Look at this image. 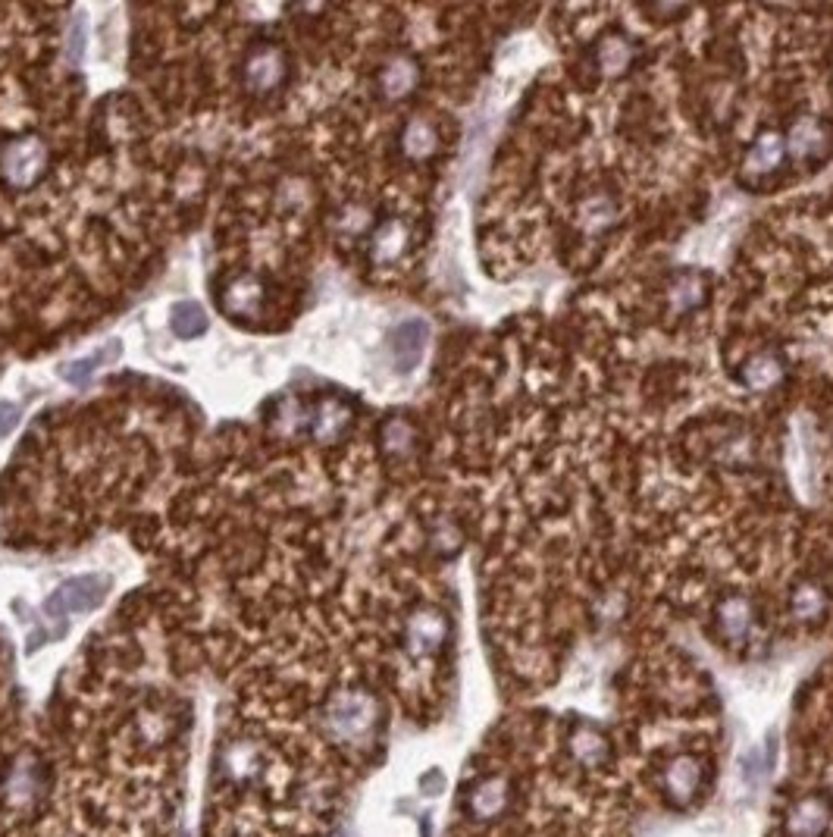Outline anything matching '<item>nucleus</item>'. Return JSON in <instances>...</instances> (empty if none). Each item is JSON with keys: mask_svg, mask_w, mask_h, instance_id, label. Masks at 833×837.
I'll return each instance as SVG.
<instances>
[{"mask_svg": "<svg viewBox=\"0 0 833 837\" xmlns=\"http://www.w3.org/2000/svg\"><path fill=\"white\" fill-rule=\"evenodd\" d=\"M383 725V706L367 687H342L323 706V734L345 750H361Z\"/></svg>", "mask_w": 833, "mask_h": 837, "instance_id": "1", "label": "nucleus"}, {"mask_svg": "<svg viewBox=\"0 0 833 837\" xmlns=\"http://www.w3.org/2000/svg\"><path fill=\"white\" fill-rule=\"evenodd\" d=\"M47 160H51V151L38 132L10 135L0 142V179L7 189L26 192L47 173Z\"/></svg>", "mask_w": 833, "mask_h": 837, "instance_id": "2", "label": "nucleus"}, {"mask_svg": "<svg viewBox=\"0 0 833 837\" xmlns=\"http://www.w3.org/2000/svg\"><path fill=\"white\" fill-rule=\"evenodd\" d=\"M289 82V54L282 44L257 41L242 60V88L254 101H270Z\"/></svg>", "mask_w": 833, "mask_h": 837, "instance_id": "3", "label": "nucleus"}, {"mask_svg": "<svg viewBox=\"0 0 833 837\" xmlns=\"http://www.w3.org/2000/svg\"><path fill=\"white\" fill-rule=\"evenodd\" d=\"M451 637V618L445 609L433 606V602H423V606L411 609V615L404 618V653L411 659H433L439 656L445 643Z\"/></svg>", "mask_w": 833, "mask_h": 837, "instance_id": "4", "label": "nucleus"}, {"mask_svg": "<svg viewBox=\"0 0 833 837\" xmlns=\"http://www.w3.org/2000/svg\"><path fill=\"white\" fill-rule=\"evenodd\" d=\"M783 142H787V154L799 160L802 167H821L833 154V129L818 113H799L783 135Z\"/></svg>", "mask_w": 833, "mask_h": 837, "instance_id": "5", "label": "nucleus"}, {"mask_svg": "<svg viewBox=\"0 0 833 837\" xmlns=\"http://www.w3.org/2000/svg\"><path fill=\"white\" fill-rule=\"evenodd\" d=\"M110 593V577L98 574H82L60 584L51 596H47L44 612L54 618H69V615H85L91 609H98L104 596Z\"/></svg>", "mask_w": 833, "mask_h": 837, "instance_id": "6", "label": "nucleus"}, {"mask_svg": "<svg viewBox=\"0 0 833 837\" xmlns=\"http://www.w3.org/2000/svg\"><path fill=\"white\" fill-rule=\"evenodd\" d=\"M423 82V66L411 51H395L376 69V95L386 104L408 101Z\"/></svg>", "mask_w": 833, "mask_h": 837, "instance_id": "7", "label": "nucleus"}, {"mask_svg": "<svg viewBox=\"0 0 833 837\" xmlns=\"http://www.w3.org/2000/svg\"><path fill=\"white\" fill-rule=\"evenodd\" d=\"M636 60H639V41L624 29H608L592 44V69L608 82L630 76Z\"/></svg>", "mask_w": 833, "mask_h": 837, "instance_id": "8", "label": "nucleus"}, {"mask_svg": "<svg viewBox=\"0 0 833 837\" xmlns=\"http://www.w3.org/2000/svg\"><path fill=\"white\" fill-rule=\"evenodd\" d=\"M711 618H714V631H718V637L733 649L749 646L758 631V615H755L752 599L740 596V593L724 596L718 606H714Z\"/></svg>", "mask_w": 833, "mask_h": 837, "instance_id": "9", "label": "nucleus"}, {"mask_svg": "<svg viewBox=\"0 0 833 837\" xmlns=\"http://www.w3.org/2000/svg\"><path fill=\"white\" fill-rule=\"evenodd\" d=\"M514 800V784L505 775H489L473 781L464 790V812L473 822H495L502 819Z\"/></svg>", "mask_w": 833, "mask_h": 837, "instance_id": "10", "label": "nucleus"}, {"mask_svg": "<svg viewBox=\"0 0 833 837\" xmlns=\"http://www.w3.org/2000/svg\"><path fill=\"white\" fill-rule=\"evenodd\" d=\"M264 301H267V286L260 283V276L238 273L220 292V311L235 323H254L260 311H264Z\"/></svg>", "mask_w": 833, "mask_h": 837, "instance_id": "11", "label": "nucleus"}, {"mask_svg": "<svg viewBox=\"0 0 833 837\" xmlns=\"http://www.w3.org/2000/svg\"><path fill=\"white\" fill-rule=\"evenodd\" d=\"M702 784H705V762L699 756L683 753L664 765L661 790H664V797H668V803L689 806L702 794Z\"/></svg>", "mask_w": 833, "mask_h": 837, "instance_id": "12", "label": "nucleus"}, {"mask_svg": "<svg viewBox=\"0 0 833 837\" xmlns=\"http://www.w3.org/2000/svg\"><path fill=\"white\" fill-rule=\"evenodd\" d=\"M787 160H790V154H787V142H783V132L765 129V132H758V138L746 148L740 173H743V179H768L787 167Z\"/></svg>", "mask_w": 833, "mask_h": 837, "instance_id": "13", "label": "nucleus"}, {"mask_svg": "<svg viewBox=\"0 0 833 837\" xmlns=\"http://www.w3.org/2000/svg\"><path fill=\"white\" fill-rule=\"evenodd\" d=\"M708 276L702 270H677L668 279V289H664V301H668V308L674 317H693L696 311H702L708 305Z\"/></svg>", "mask_w": 833, "mask_h": 837, "instance_id": "14", "label": "nucleus"}, {"mask_svg": "<svg viewBox=\"0 0 833 837\" xmlns=\"http://www.w3.org/2000/svg\"><path fill=\"white\" fill-rule=\"evenodd\" d=\"M351 408L342 399H323L314 408H307V430H311L314 443L320 446H336L339 439L351 430Z\"/></svg>", "mask_w": 833, "mask_h": 837, "instance_id": "15", "label": "nucleus"}, {"mask_svg": "<svg viewBox=\"0 0 833 837\" xmlns=\"http://www.w3.org/2000/svg\"><path fill=\"white\" fill-rule=\"evenodd\" d=\"M830 819H833V803L824 794H808L790 806L783 828H787L790 837H821Z\"/></svg>", "mask_w": 833, "mask_h": 837, "instance_id": "16", "label": "nucleus"}, {"mask_svg": "<svg viewBox=\"0 0 833 837\" xmlns=\"http://www.w3.org/2000/svg\"><path fill=\"white\" fill-rule=\"evenodd\" d=\"M411 248V223L401 217H389L383 223H376V229L370 232V258L379 267H392L398 264Z\"/></svg>", "mask_w": 833, "mask_h": 837, "instance_id": "17", "label": "nucleus"}, {"mask_svg": "<svg viewBox=\"0 0 833 837\" xmlns=\"http://www.w3.org/2000/svg\"><path fill=\"white\" fill-rule=\"evenodd\" d=\"M426 342H430V327H426L423 320H408L392 330L389 345H392V364L398 374H411V370L423 361Z\"/></svg>", "mask_w": 833, "mask_h": 837, "instance_id": "18", "label": "nucleus"}, {"mask_svg": "<svg viewBox=\"0 0 833 837\" xmlns=\"http://www.w3.org/2000/svg\"><path fill=\"white\" fill-rule=\"evenodd\" d=\"M790 615L793 621L805 624V627H818L824 624L827 612H830V593L824 584H818V580H799V584H793L790 590Z\"/></svg>", "mask_w": 833, "mask_h": 837, "instance_id": "19", "label": "nucleus"}, {"mask_svg": "<svg viewBox=\"0 0 833 837\" xmlns=\"http://www.w3.org/2000/svg\"><path fill=\"white\" fill-rule=\"evenodd\" d=\"M783 377H787V364L777 352H755L740 364V383L752 392H774Z\"/></svg>", "mask_w": 833, "mask_h": 837, "instance_id": "20", "label": "nucleus"}, {"mask_svg": "<svg viewBox=\"0 0 833 837\" xmlns=\"http://www.w3.org/2000/svg\"><path fill=\"white\" fill-rule=\"evenodd\" d=\"M417 443H420V430L408 414H389L386 421L379 424V449H383L389 458L414 455Z\"/></svg>", "mask_w": 833, "mask_h": 837, "instance_id": "21", "label": "nucleus"}, {"mask_svg": "<svg viewBox=\"0 0 833 837\" xmlns=\"http://www.w3.org/2000/svg\"><path fill=\"white\" fill-rule=\"evenodd\" d=\"M398 148L408 160H430L439 151V129L426 116H411L398 132Z\"/></svg>", "mask_w": 833, "mask_h": 837, "instance_id": "22", "label": "nucleus"}, {"mask_svg": "<svg viewBox=\"0 0 833 837\" xmlns=\"http://www.w3.org/2000/svg\"><path fill=\"white\" fill-rule=\"evenodd\" d=\"M617 220H621V204H617L614 195L602 192H592L583 204H580V226L589 236H602L608 232Z\"/></svg>", "mask_w": 833, "mask_h": 837, "instance_id": "23", "label": "nucleus"}, {"mask_svg": "<svg viewBox=\"0 0 833 837\" xmlns=\"http://www.w3.org/2000/svg\"><path fill=\"white\" fill-rule=\"evenodd\" d=\"M567 753L580 765H602L608 759L611 747H608V737L595 725H577L567 734Z\"/></svg>", "mask_w": 833, "mask_h": 837, "instance_id": "24", "label": "nucleus"}, {"mask_svg": "<svg viewBox=\"0 0 833 837\" xmlns=\"http://www.w3.org/2000/svg\"><path fill=\"white\" fill-rule=\"evenodd\" d=\"M119 352H123V345H119V342L113 339V342H107V345L101 348V352H94V355H88V358H79V361H73V364H66L63 374H66L69 383L85 386L94 374H98L101 367L113 364V361L119 358Z\"/></svg>", "mask_w": 833, "mask_h": 837, "instance_id": "25", "label": "nucleus"}, {"mask_svg": "<svg viewBox=\"0 0 833 837\" xmlns=\"http://www.w3.org/2000/svg\"><path fill=\"white\" fill-rule=\"evenodd\" d=\"M170 327L179 339H195L207 330V314L195 301H179L170 311Z\"/></svg>", "mask_w": 833, "mask_h": 837, "instance_id": "26", "label": "nucleus"}, {"mask_svg": "<svg viewBox=\"0 0 833 837\" xmlns=\"http://www.w3.org/2000/svg\"><path fill=\"white\" fill-rule=\"evenodd\" d=\"M430 546L442 558L458 555L464 549V530H461V524L455 518H448V515L436 518L433 527H430Z\"/></svg>", "mask_w": 833, "mask_h": 837, "instance_id": "27", "label": "nucleus"}, {"mask_svg": "<svg viewBox=\"0 0 833 837\" xmlns=\"http://www.w3.org/2000/svg\"><path fill=\"white\" fill-rule=\"evenodd\" d=\"M718 461L724 468H749L755 461V439L749 433H736L727 436L724 443L718 446Z\"/></svg>", "mask_w": 833, "mask_h": 837, "instance_id": "28", "label": "nucleus"}, {"mask_svg": "<svg viewBox=\"0 0 833 837\" xmlns=\"http://www.w3.org/2000/svg\"><path fill=\"white\" fill-rule=\"evenodd\" d=\"M19 417H22V408H19V405L0 402V436H7V433L19 424Z\"/></svg>", "mask_w": 833, "mask_h": 837, "instance_id": "29", "label": "nucleus"}]
</instances>
